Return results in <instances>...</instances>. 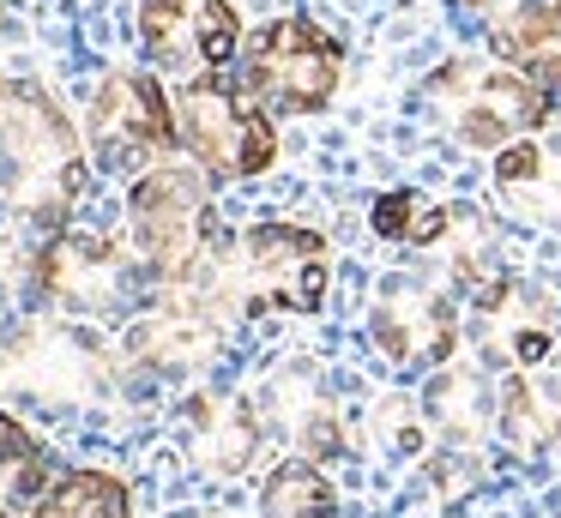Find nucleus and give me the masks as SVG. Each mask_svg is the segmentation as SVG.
I'll return each mask as SVG.
<instances>
[{
    "label": "nucleus",
    "mask_w": 561,
    "mask_h": 518,
    "mask_svg": "<svg viewBox=\"0 0 561 518\" xmlns=\"http://www.w3.org/2000/svg\"><path fill=\"white\" fill-rule=\"evenodd\" d=\"M31 289L43 308L73 313V320H115L146 301V265L127 260L103 235H43L31 253Z\"/></svg>",
    "instance_id": "nucleus-8"
},
{
    "label": "nucleus",
    "mask_w": 561,
    "mask_h": 518,
    "mask_svg": "<svg viewBox=\"0 0 561 518\" xmlns=\"http://www.w3.org/2000/svg\"><path fill=\"white\" fill-rule=\"evenodd\" d=\"M211 169L187 163H158L134 175L127 187V248L146 265L151 284H199L218 260V229H211Z\"/></svg>",
    "instance_id": "nucleus-3"
},
{
    "label": "nucleus",
    "mask_w": 561,
    "mask_h": 518,
    "mask_svg": "<svg viewBox=\"0 0 561 518\" xmlns=\"http://www.w3.org/2000/svg\"><path fill=\"white\" fill-rule=\"evenodd\" d=\"M260 518H339V488L314 458H290L260 482Z\"/></svg>",
    "instance_id": "nucleus-19"
},
{
    "label": "nucleus",
    "mask_w": 561,
    "mask_h": 518,
    "mask_svg": "<svg viewBox=\"0 0 561 518\" xmlns=\"http://www.w3.org/2000/svg\"><path fill=\"white\" fill-rule=\"evenodd\" d=\"M85 139L98 151L103 169L115 175H146V169L170 163L182 151V133H175V103L163 96L158 79L146 72H103L98 91L85 108Z\"/></svg>",
    "instance_id": "nucleus-9"
},
{
    "label": "nucleus",
    "mask_w": 561,
    "mask_h": 518,
    "mask_svg": "<svg viewBox=\"0 0 561 518\" xmlns=\"http://www.w3.org/2000/svg\"><path fill=\"white\" fill-rule=\"evenodd\" d=\"M139 48L151 67L206 79L242 48V12L230 0H139Z\"/></svg>",
    "instance_id": "nucleus-12"
},
{
    "label": "nucleus",
    "mask_w": 561,
    "mask_h": 518,
    "mask_svg": "<svg viewBox=\"0 0 561 518\" xmlns=\"http://www.w3.org/2000/svg\"><path fill=\"white\" fill-rule=\"evenodd\" d=\"M0 19H7V0H0Z\"/></svg>",
    "instance_id": "nucleus-25"
},
{
    "label": "nucleus",
    "mask_w": 561,
    "mask_h": 518,
    "mask_svg": "<svg viewBox=\"0 0 561 518\" xmlns=\"http://www.w3.org/2000/svg\"><path fill=\"white\" fill-rule=\"evenodd\" d=\"M556 392H561V373H556Z\"/></svg>",
    "instance_id": "nucleus-26"
},
{
    "label": "nucleus",
    "mask_w": 561,
    "mask_h": 518,
    "mask_svg": "<svg viewBox=\"0 0 561 518\" xmlns=\"http://www.w3.org/2000/svg\"><path fill=\"white\" fill-rule=\"evenodd\" d=\"M49 452H31V458H0V518H31L37 494L49 488Z\"/></svg>",
    "instance_id": "nucleus-20"
},
{
    "label": "nucleus",
    "mask_w": 561,
    "mask_h": 518,
    "mask_svg": "<svg viewBox=\"0 0 561 518\" xmlns=\"http://www.w3.org/2000/svg\"><path fill=\"white\" fill-rule=\"evenodd\" d=\"M254 404H260V416H266V434H278L296 458L332 464V458L344 452L339 398L327 392L314 361H278V368L266 373V385L254 392Z\"/></svg>",
    "instance_id": "nucleus-14"
},
{
    "label": "nucleus",
    "mask_w": 561,
    "mask_h": 518,
    "mask_svg": "<svg viewBox=\"0 0 561 518\" xmlns=\"http://www.w3.org/2000/svg\"><path fill=\"white\" fill-rule=\"evenodd\" d=\"M187 416V458L206 476H242L266 446V416L254 398L230 392V385H199L182 404Z\"/></svg>",
    "instance_id": "nucleus-15"
},
{
    "label": "nucleus",
    "mask_w": 561,
    "mask_h": 518,
    "mask_svg": "<svg viewBox=\"0 0 561 518\" xmlns=\"http://www.w3.org/2000/svg\"><path fill=\"white\" fill-rule=\"evenodd\" d=\"M91 181V145L43 84L0 79V211L61 235Z\"/></svg>",
    "instance_id": "nucleus-1"
},
{
    "label": "nucleus",
    "mask_w": 561,
    "mask_h": 518,
    "mask_svg": "<svg viewBox=\"0 0 561 518\" xmlns=\"http://www.w3.org/2000/svg\"><path fill=\"white\" fill-rule=\"evenodd\" d=\"M459 7H489V0H459Z\"/></svg>",
    "instance_id": "nucleus-24"
},
{
    "label": "nucleus",
    "mask_w": 561,
    "mask_h": 518,
    "mask_svg": "<svg viewBox=\"0 0 561 518\" xmlns=\"http://www.w3.org/2000/svg\"><path fill=\"white\" fill-rule=\"evenodd\" d=\"M368 337L392 368L435 373L459 349V296L423 277H387L368 313Z\"/></svg>",
    "instance_id": "nucleus-11"
},
{
    "label": "nucleus",
    "mask_w": 561,
    "mask_h": 518,
    "mask_svg": "<svg viewBox=\"0 0 561 518\" xmlns=\"http://www.w3.org/2000/svg\"><path fill=\"white\" fill-rule=\"evenodd\" d=\"M175 133H182V151L218 181H254L278 157L272 108H260L242 79H224V72L187 79L175 91Z\"/></svg>",
    "instance_id": "nucleus-6"
},
{
    "label": "nucleus",
    "mask_w": 561,
    "mask_h": 518,
    "mask_svg": "<svg viewBox=\"0 0 561 518\" xmlns=\"http://www.w3.org/2000/svg\"><path fill=\"white\" fill-rule=\"evenodd\" d=\"M489 48H495V60L525 67L549 91H561V0H519V7H507L489 24Z\"/></svg>",
    "instance_id": "nucleus-16"
},
{
    "label": "nucleus",
    "mask_w": 561,
    "mask_h": 518,
    "mask_svg": "<svg viewBox=\"0 0 561 518\" xmlns=\"http://www.w3.org/2000/svg\"><path fill=\"white\" fill-rule=\"evenodd\" d=\"M230 320L254 313H320L332 284V241L308 223H254L224 241L211 272L199 277Z\"/></svg>",
    "instance_id": "nucleus-2"
},
{
    "label": "nucleus",
    "mask_w": 561,
    "mask_h": 518,
    "mask_svg": "<svg viewBox=\"0 0 561 518\" xmlns=\"http://www.w3.org/2000/svg\"><path fill=\"white\" fill-rule=\"evenodd\" d=\"M230 313L211 301L206 284H151V296L127 313V361L163 380L206 373L224 356Z\"/></svg>",
    "instance_id": "nucleus-10"
},
{
    "label": "nucleus",
    "mask_w": 561,
    "mask_h": 518,
    "mask_svg": "<svg viewBox=\"0 0 561 518\" xmlns=\"http://www.w3.org/2000/svg\"><path fill=\"white\" fill-rule=\"evenodd\" d=\"M0 392L25 404H98L115 392V356L73 313H37L0 337Z\"/></svg>",
    "instance_id": "nucleus-4"
},
{
    "label": "nucleus",
    "mask_w": 561,
    "mask_h": 518,
    "mask_svg": "<svg viewBox=\"0 0 561 518\" xmlns=\"http://www.w3.org/2000/svg\"><path fill=\"white\" fill-rule=\"evenodd\" d=\"M423 416L440 440L453 446H483V434L495 428V392L477 368H435L428 373V392H423Z\"/></svg>",
    "instance_id": "nucleus-17"
},
{
    "label": "nucleus",
    "mask_w": 561,
    "mask_h": 518,
    "mask_svg": "<svg viewBox=\"0 0 561 518\" xmlns=\"http://www.w3.org/2000/svg\"><path fill=\"white\" fill-rule=\"evenodd\" d=\"M537 181H543V145H537V133L531 139L501 145L495 151V187L501 193H525V187H537Z\"/></svg>",
    "instance_id": "nucleus-21"
},
{
    "label": "nucleus",
    "mask_w": 561,
    "mask_h": 518,
    "mask_svg": "<svg viewBox=\"0 0 561 518\" xmlns=\"http://www.w3.org/2000/svg\"><path fill=\"white\" fill-rule=\"evenodd\" d=\"M416 205H423V193H411V187L380 193V199L368 205V229H375L380 241H399L404 248V235H411V223H416Z\"/></svg>",
    "instance_id": "nucleus-22"
},
{
    "label": "nucleus",
    "mask_w": 561,
    "mask_h": 518,
    "mask_svg": "<svg viewBox=\"0 0 561 518\" xmlns=\"http://www.w3.org/2000/svg\"><path fill=\"white\" fill-rule=\"evenodd\" d=\"M428 96L447 115V133L465 151H489L531 139L556 115V91L531 79L525 67H477V60H447L428 72Z\"/></svg>",
    "instance_id": "nucleus-5"
},
{
    "label": "nucleus",
    "mask_w": 561,
    "mask_h": 518,
    "mask_svg": "<svg viewBox=\"0 0 561 518\" xmlns=\"http://www.w3.org/2000/svg\"><path fill=\"white\" fill-rule=\"evenodd\" d=\"M31 518H134V494L115 470H67L37 494Z\"/></svg>",
    "instance_id": "nucleus-18"
},
{
    "label": "nucleus",
    "mask_w": 561,
    "mask_h": 518,
    "mask_svg": "<svg viewBox=\"0 0 561 518\" xmlns=\"http://www.w3.org/2000/svg\"><path fill=\"white\" fill-rule=\"evenodd\" d=\"M242 91L254 96L272 115H320V108L339 96L344 79V43L332 31H320L314 19L290 12V19H272L248 36L242 48Z\"/></svg>",
    "instance_id": "nucleus-7"
},
{
    "label": "nucleus",
    "mask_w": 561,
    "mask_h": 518,
    "mask_svg": "<svg viewBox=\"0 0 561 518\" xmlns=\"http://www.w3.org/2000/svg\"><path fill=\"white\" fill-rule=\"evenodd\" d=\"M0 337H7V289H0Z\"/></svg>",
    "instance_id": "nucleus-23"
},
{
    "label": "nucleus",
    "mask_w": 561,
    "mask_h": 518,
    "mask_svg": "<svg viewBox=\"0 0 561 518\" xmlns=\"http://www.w3.org/2000/svg\"><path fill=\"white\" fill-rule=\"evenodd\" d=\"M471 325L483 356L501 368H543L556 356V296L525 277L495 272L483 289H471Z\"/></svg>",
    "instance_id": "nucleus-13"
}]
</instances>
